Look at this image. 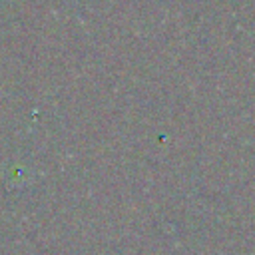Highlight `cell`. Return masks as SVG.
I'll use <instances>...</instances> for the list:
<instances>
[]
</instances>
